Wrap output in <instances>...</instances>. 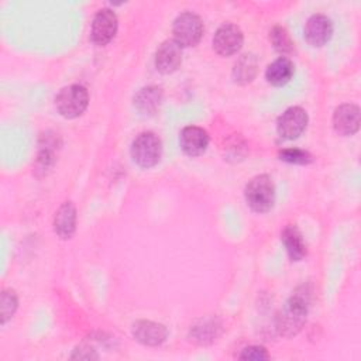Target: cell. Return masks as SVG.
<instances>
[{
    "label": "cell",
    "mask_w": 361,
    "mask_h": 361,
    "mask_svg": "<svg viewBox=\"0 0 361 361\" xmlns=\"http://www.w3.org/2000/svg\"><path fill=\"white\" fill-rule=\"evenodd\" d=\"M309 292L305 288H299L285 302L276 316V330L281 336H296L306 323L309 310Z\"/></svg>",
    "instance_id": "obj_1"
},
{
    "label": "cell",
    "mask_w": 361,
    "mask_h": 361,
    "mask_svg": "<svg viewBox=\"0 0 361 361\" xmlns=\"http://www.w3.org/2000/svg\"><path fill=\"white\" fill-rule=\"evenodd\" d=\"M247 204L257 213H267L275 202V186L268 175L254 176L244 189Z\"/></svg>",
    "instance_id": "obj_2"
},
{
    "label": "cell",
    "mask_w": 361,
    "mask_h": 361,
    "mask_svg": "<svg viewBox=\"0 0 361 361\" xmlns=\"http://www.w3.org/2000/svg\"><path fill=\"white\" fill-rule=\"evenodd\" d=\"M89 93L82 85H69L62 87L55 96V107L65 118H76L86 110Z\"/></svg>",
    "instance_id": "obj_3"
},
{
    "label": "cell",
    "mask_w": 361,
    "mask_h": 361,
    "mask_svg": "<svg viewBox=\"0 0 361 361\" xmlns=\"http://www.w3.org/2000/svg\"><path fill=\"white\" fill-rule=\"evenodd\" d=\"M162 144L161 140L151 131L141 133L131 144V157L141 168H151L161 159Z\"/></svg>",
    "instance_id": "obj_4"
},
{
    "label": "cell",
    "mask_w": 361,
    "mask_h": 361,
    "mask_svg": "<svg viewBox=\"0 0 361 361\" xmlns=\"http://www.w3.org/2000/svg\"><path fill=\"white\" fill-rule=\"evenodd\" d=\"M172 32L173 41L180 47H193L200 41L203 35V23L199 16L186 11L175 18Z\"/></svg>",
    "instance_id": "obj_5"
},
{
    "label": "cell",
    "mask_w": 361,
    "mask_h": 361,
    "mask_svg": "<svg viewBox=\"0 0 361 361\" xmlns=\"http://www.w3.org/2000/svg\"><path fill=\"white\" fill-rule=\"evenodd\" d=\"M307 120V113L302 107H289L279 116L276 121V131L285 140H295L306 130Z\"/></svg>",
    "instance_id": "obj_6"
},
{
    "label": "cell",
    "mask_w": 361,
    "mask_h": 361,
    "mask_svg": "<svg viewBox=\"0 0 361 361\" xmlns=\"http://www.w3.org/2000/svg\"><path fill=\"white\" fill-rule=\"evenodd\" d=\"M244 42V35L235 24H223L217 28L213 37V48L221 56H230L240 51Z\"/></svg>",
    "instance_id": "obj_7"
},
{
    "label": "cell",
    "mask_w": 361,
    "mask_h": 361,
    "mask_svg": "<svg viewBox=\"0 0 361 361\" xmlns=\"http://www.w3.org/2000/svg\"><path fill=\"white\" fill-rule=\"evenodd\" d=\"M117 25H118L117 16L113 10L110 8L99 10L92 21V28H90V38L93 44L99 47L109 44L117 32Z\"/></svg>",
    "instance_id": "obj_8"
},
{
    "label": "cell",
    "mask_w": 361,
    "mask_h": 361,
    "mask_svg": "<svg viewBox=\"0 0 361 361\" xmlns=\"http://www.w3.org/2000/svg\"><path fill=\"white\" fill-rule=\"evenodd\" d=\"M133 337L144 345H159L168 337V330L164 324L151 320H137L131 327Z\"/></svg>",
    "instance_id": "obj_9"
},
{
    "label": "cell",
    "mask_w": 361,
    "mask_h": 361,
    "mask_svg": "<svg viewBox=\"0 0 361 361\" xmlns=\"http://www.w3.org/2000/svg\"><path fill=\"white\" fill-rule=\"evenodd\" d=\"M182 63V47L173 39L164 41L155 52V66L161 73H172Z\"/></svg>",
    "instance_id": "obj_10"
},
{
    "label": "cell",
    "mask_w": 361,
    "mask_h": 361,
    "mask_svg": "<svg viewBox=\"0 0 361 361\" xmlns=\"http://www.w3.org/2000/svg\"><path fill=\"white\" fill-rule=\"evenodd\" d=\"M333 34L331 20L324 14H313L305 24V38L313 47L324 45Z\"/></svg>",
    "instance_id": "obj_11"
},
{
    "label": "cell",
    "mask_w": 361,
    "mask_h": 361,
    "mask_svg": "<svg viewBox=\"0 0 361 361\" xmlns=\"http://www.w3.org/2000/svg\"><path fill=\"white\" fill-rule=\"evenodd\" d=\"M333 127L341 135H353L360 128V109L345 103L338 106L333 114Z\"/></svg>",
    "instance_id": "obj_12"
},
{
    "label": "cell",
    "mask_w": 361,
    "mask_h": 361,
    "mask_svg": "<svg viewBox=\"0 0 361 361\" xmlns=\"http://www.w3.org/2000/svg\"><path fill=\"white\" fill-rule=\"evenodd\" d=\"M179 144L186 155L197 157L206 151L209 145V135L202 127L188 126L180 131Z\"/></svg>",
    "instance_id": "obj_13"
},
{
    "label": "cell",
    "mask_w": 361,
    "mask_h": 361,
    "mask_svg": "<svg viewBox=\"0 0 361 361\" xmlns=\"http://www.w3.org/2000/svg\"><path fill=\"white\" fill-rule=\"evenodd\" d=\"M75 228H76V209L72 202H65L63 204L59 206V209L55 213L54 230L61 238L68 240L73 235Z\"/></svg>",
    "instance_id": "obj_14"
},
{
    "label": "cell",
    "mask_w": 361,
    "mask_h": 361,
    "mask_svg": "<svg viewBox=\"0 0 361 361\" xmlns=\"http://www.w3.org/2000/svg\"><path fill=\"white\" fill-rule=\"evenodd\" d=\"M293 73H295L293 62L286 56H281L268 65L265 71V78L268 83H271L272 86H283L292 79Z\"/></svg>",
    "instance_id": "obj_15"
},
{
    "label": "cell",
    "mask_w": 361,
    "mask_h": 361,
    "mask_svg": "<svg viewBox=\"0 0 361 361\" xmlns=\"http://www.w3.org/2000/svg\"><path fill=\"white\" fill-rule=\"evenodd\" d=\"M282 243H283L286 252L292 261H300L306 257V252H307L306 243L296 226L289 224L283 228Z\"/></svg>",
    "instance_id": "obj_16"
},
{
    "label": "cell",
    "mask_w": 361,
    "mask_h": 361,
    "mask_svg": "<svg viewBox=\"0 0 361 361\" xmlns=\"http://www.w3.org/2000/svg\"><path fill=\"white\" fill-rule=\"evenodd\" d=\"M162 102V92L157 86L142 87L134 96V106L142 114H154Z\"/></svg>",
    "instance_id": "obj_17"
},
{
    "label": "cell",
    "mask_w": 361,
    "mask_h": 361,
    "mask_svg": "<svg viewBox=\"0 0 361 361\" xmlns=\"http://www.w3.org/2000/svg\"><path fill=\"white\" fill-rule=\"evenodd\" d=\"M257 73V59L251 54L243 55L234 65L233 76L238 83H248L254 79Z\"/></svg>",
    "instance_id": "obj_18"
},
{
    "label": "cell",
    "mask_w": 361,
    "mask_h": 361,
    "mask_svg": "<svg viewBox=\"0 0 361 361\" xmlns=\"http://www.w3.org/2000/svg\"><path fill=\"white\" fill-rule=\"evenodd\" d=\"M217 330H219V326L216 324L214 320H202L200 324H196L192 327L190 336L195 341L200 344H206L214 340V337L217 336Z\"/></svg>",
    "instance_id": "obj_19"
},
{
    "label": "cell",
    "mask_w": 361,
    "mask_h": 361,
    "mask_svg": "<svg viewBox=\"0 0 361 361\" xmlns=\"http://www.w3.org/2000/svg\"><path fill=\"white\" fill-rule=\"evenodd\" d=\"M269 39L274 45V48L279 52V54H290L293 51V41L290 39V35L289 32L281 27V25H276L269 32Z\"/></svg>",
    "instance_id": "obj_20"
},
{
    "label": "cell",
    "mask_w": 361,
    "mask_h": 361,
    "mask_svg": "<svg viewBox=\"0 0 361 361\" xmlns=\"http://www.w3.org/2000/svg\"><path fill=\"white\" fill-rule=\"evenodd\" d=\"M18 306V299L14 290L6 289L1 292V299H0V307H1V323H7L13 314L16 313Z\"/></svg>",
    "instance_id": "obj_21"
},
{
    "label": "cell",
    "mask_w": 361,
    "mask_h": 361,
    "mask_svg": "<svg viewBox=\"0 0 361 361\" xmlns=\"http://www.w3.org/2000/svg\"><path fill=\"white\" fill-rule=\"evenodd\" d=\"M279 159L289 162V164H299V165H306L313 161L312 155L307 151L299 149V148H288L279 152Z\"/></svg>",
    "instance_id": "obj_22"
},
{
    "label": "cell",
    "mask_w": 361,
    "mask_h": 361,
    "mask_svg": "<svg viewBox=\"0 0 361 361\" xmlns=\"http://www.w3.org/2000/svg\"><path fill=\"white\" fill-rule=\"evenodd\" d=\"M238 358L240 360H250V361H261V360H268L269 354L262 345H250V347H245L241 351Z\"/></svg>",
    "instance_id": "obj_23"
}]
</instances>
